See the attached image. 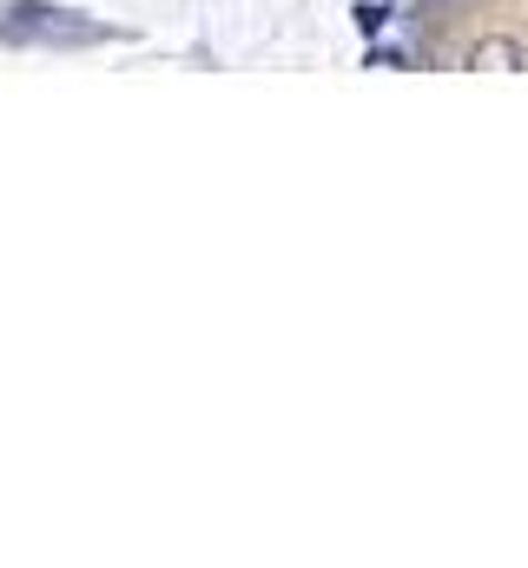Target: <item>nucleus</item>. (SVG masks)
<instances>
[{"instance_id":"obj_2","label":"nucleus","mask_w":528,"mask_h":568,"mask_svg":"<svg viewBox=\"0 0 528 568\" xmlns=\"http://www.w3.org/2000/svg\"><path fill=\"white\" fill-rule=\"evenodd\" d=\"M469 67H476V73H516V67H522V47H516L509 33H489V40L469 47Z\"/></svg>"},{"instance_id":"obj_1","label":"nucleus","mask_w":528,"mask_h":568,"mask_svg":"<svg viewBox=\"0 0 528 568\" xmlns=\"http://www.w3.org/2000/svg\"><path fill=\"white\" fill-rule=\"evenodd\" d=\"M0 40L7 47H100V40H113V27L67 13V7H47V0H13L0 13Z\"/></svg>"}]
</instances>
